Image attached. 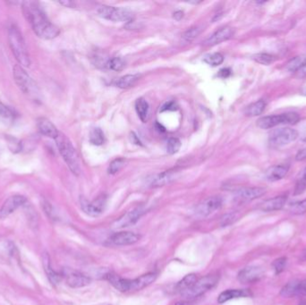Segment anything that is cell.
<instances>
[{"label":"cell","mask_w":306,"mask_h":305,"mask_svg":"<svg viewBox=\"0 0 306 305\" xmlns=\"http://www.w3.org/2000/svg\"><path fill=\"white\" fill-rule=\"evenodd\" d=\"M56 144L60 153L61 157L65 160L67 166L74 175H79L81 172L79 157L71 140L64 134L59 133L55 139Z\"/></svg>","instance_id":"obj_3"},{"label":"cell","mask_w":306,"mask_h":305,"mask_svg":"<svg viewBox=\"0 0 306 305\" xmlns=\"http://www.w3.org/2000/svg\"><path fill=\"white\" fill-rule=\"evenodd\" d=\"M37 128L40 135H44L51 139H54L58 136L59 133L54 124L45 117H40L37 120Z\"/></svg>","instance_id":"obj_18"},{"label":"cell","mask_w":306,"mask_h":305,"mask_svg":"<svg viewBox=\"0 0 306 305\" xmlns=\"http://www.w3.org/2000/svg\"><path fill=\"white\" fill-rule=\"evenodd\" d=\"M178 109V105L176 104V101H167L164 105L161 107V112L164 111H175Z\"/></svg>","instance_id":"obj_43"},{"label":"cell","mask_w":306,"mask_h":305,"mask_svg":"<svg viewBox=\"0 0 306 305\" xmlns=\"http://www.w3.org/2000/svg\"><path fill=\"white\" fill-rule=\"evenodd\" d=\"M61 276H62V278L65 279L66 285L72 288L84 287L86 285H90L91 282L89 277L81 273L80 271L69 269V268H65L62 270Z\"/></svg>","instance_id":"obj_9"},{"label":"cell","mask_w":306,"mask_h":305,"mask_svg":"<svg viewBox=\"0 0 306 305\" xmlns=\"http://www.w3.org/2000/svg\"><path fill=\"white\" fill-rule=\"evenodd\" d=\"M203 61L206 64L211 65V66H218L221 65L224 61V56L221 53H213L210 55H205L203 58Z\"/></svg>","instance_id":"obj_35"},{"label":"cell","mask_w":306,"mask_h":305,"mask_svg":"<svg viewBox=\"0 0 306 305\" xmlns=\"http://www.w3.org/2000/svg\"><path fill=\"white\" fill-rule=\"evenodd\" d=\"M251 295V292L245 290V289H228V290L222 292L221 295H219L218 303L224 304L227 301L233 300L236 298H242V297H248Z\"/></svg>","instance_id":"obj_22"},{"label":"cell","mask_w":306,"mask_h":305,"mask_svg":"<svg viewBox=\"0 0 306 305\" xmlns=\"http://www.w3.org/2000/svg\"><path fill=\"white\" fill-rule=\"evenodd\" d=\"M8 42L18 65L23 67H29L30 65V55L26 47V40L16 25H11L8 29Z\"/></svg>","instance_id":"obj_2"},{"label":"cell","mask_w":306,"mask_h":305,"mask_svg":"<svg viewBox=\"0 0 306 305\" xmlns=\"http://www.w3.org/2000/svg\"><path fill=\"white\" fill-rule=\"evenodd\" d=\"M253 60H255L257 63H260L261 65H268L271 64L274 61L273 55H270L268 53H259L252 56Z\"/></svg>","instance_id":"obj_39"},{"label":"cell","mask_w":306,"mask_h":305,"mask_svg":"<svg viewBox=\"0 0 306 305\" xmlns=\"http://www.w3.org/2000/svg\"><path fill=\"white\" fill-rule=\"evenodd\" d=\"M230 75L231 70L229 68H223L219 73V76L221 77V78H227V77L230 76Z\"/></svg>","instance_id":"obj_45"},{"label":"cell","mask_w":306,"mask_h":305,"mask_svg":"<svg viewBox=\"0 0 306 305\" xmlns=\"http://www.w3.org/2000/svg\"><path fill=\"white\" fill-rule=\"evenodd\" d=\"M106 278L109 280L111 285L115 287L116 290L120 292H129V280L127 278H123L119 276L115 275L114 273H110L106 276Z\"/></svg>","instance_id":"obj_25"},{"label":"cell","mask_w":306,"mask_h":305,"mask_svg":"<svg viewBox=\"0 0 306 305\" xmlns=\"http://www.w3.org/2000/svg\"><path fill=\"white\" fill-rule=\"evenodd\" d=\"M140 239V235L129 232V231H122L117 232L114 235H111L110 241L114 245L117 246H126V245H135Z\"/></svg>","instance_id":"obj_14"},{"label":"cell","mask_w":306,"mask_h":305,"mask_svg":"<svg viewBox=\"0 0 306 305\" xmlns=\"http://www.w3.org/2000/svg\"><path fill=\"white\" fill-rule=\"evenodd\" d=\"M27 199L24 195L15 194L10 196L5 200L3 205L0 208V219L3 220L14 213L15 210H18L20 207L26 204Z\"/></svg>","instance_id":"obj_11"},{"label":"cell","mask_w":306,"mask_h":305,"mask_svg":"<svg viewBox=\"0 0 306 305\" xmlns=\"http://www.w3.org/2000/svg\"><path fill=\"white\" fill-rule=\"evenodd\" d=\"M124 166H125V160L124 159H121V158L115 159L109 166L108 172L110 175H115L123 168Z\"/></svg>","instance_id":"obj_36"},{"label":"cell","mask_w":306,"mask_h":305,"mask_svg":"<svg viewBox=\"0 0 306 305\" xmlns=\"http://www.w3.org/2000/svg\"><path fill=\"white\" fill-rule=\"evenodd\" d=\"M105 141V136L101 128H93L90 134V142L96 146H101Z\"/></svg>","instance_id":"obj_33"},{"label":"cell","mask_w":306,"mask_h":305,"mask_svg":"<svg viewBox=\"0 0 306 305\" xmlns=\"http://www.w3.org/2000/svg\"><path fill=\"white\" fill-rule=\"evenodd\" d=\"M234 35V30L233 28L226 26L223 27L220 30L215 31L212 35L210 36L207 40H205L204 44L206 46L217 45L219 43H221L223 41L229 40Z\"/></svg>","instance_id":"obj_17"},{"label":"cell","mask_w":306,"mask_h":305,"mask_svg":"<svg viewBox=\"0 0 306 305\" xmlns=\"http://www.w3.org/2000/svg\"><path fill=\"white\" fill-rule=\"evenodd\" d=\"M184 16V13L182 11H176V13L173 15L174 19L176 21H180Z\"/></svg>","instance_id":"obj_48"},{"label":"cell","mask_w":306,"mask_h":305,"mask_svg":"<svg viewBox=\"0 0 306 305\" xmlns=\"http://www.w3.org/2000/svg\"><path fill=\"white\" fill-rule=\"evenodd\" d=\"M131 139L133 140V142H134V143H136L137 145L140 144V140H138V138L136 137V135H135L134 133H133V134H131Z\"/></svg>","instance_id":"obj_51"},{"label":"cell","mask_w":306,"mask_h":305,"mask_svg":"<svg viewBox=\"0 0 306 305\" xmlns=\"http://www.w3.org/2000/svg\"><path fill=\"white\" fill-rule=\"evenodd\" d=\"M181 141L177 138H169L167 144V151L168 154L173 155L176 154L178 150H180Z\"/></svg>","instance_id":"obj_37"},{"label":"cell","mask_w":306,"mask_h":305,"mask_svg":"<svg viewBox=\"0 0 306 305\" xmlns=\"http://www.w3.org/2000/svg\"><path fill=\"white\" fill-rule=\"evenodd\" d=\"M298 133L295 129L289 127L279 128L272 131L269 136V142L271 147L279 148L287 145L297 139Z\"/></svg>","instance_id":"obj_7"},{"label":"cell","mask_w":306,"mask_h":305,"mask_svg":"<svg viewBox=\"0 0 306 305\" xmlns=\"http://www.w3.org/2000/svg\"><path fill=\"white\" fill-rule=\"evenodd\" d=\"M196 281H197V276L195 274H189V275L186 276L182 280L177 283L176 286V292H179L180 294L185 292L187 289H189Z\"/></svg>","instance_id":"obj_29"},{"label":"cell","mask_w":306,"mask_h":305,"mask_svg":"<svg viewBox=\"0 0 306 305\" xmlns=\"http://www.w3.org/2000/svg\"><path fill=\"white\" fill-rule=\"evenodd\" d=\"M136 110L139 115V118L142 122H146L149 115V104L144 99L140 98L136 100Z\"/></svg>","instance_id":"obj_28"},{"label":"cell","mask_w":306,"mask_h":305,"mask_svg":"<svg viewBox=\"0 0 306 305\" xmlns=\"http://www.w3.org/2000/svg\"><path fill=\"white\" fill-rule=\"evenodd\" d=\"M287 197L286 195L277 196L275 198L264 200L261 205L259 206V209L262 211H275L279 210L286 204Z\"/></svg>","instance_id":"obj_20"},{"label":"cell","mask_w":306,"mask_h":305,"mask_svg":"<svg viewBox=\"0 0 306 305\" xmlns=\"http://www.w3.org/2000/svg\"><path fill=\"white\" fill-rule=\"evenodd\" d=\"M22 10L31 29L40 39L52 40L59 35V28L51 23L40 3L34 1L23 2Z\"/></svg>","instance_id":"obj_1"},{"label":"cell","mask_w":306,"mask_h":305,"mask_svg":"<svg viewBox=\"0 0 306 305\" xmlns=\"http://www.w3.org/2000/svg\"><path fill=\"white\" fill-rule=\"evenodd\" d=\"M97 13L99 16L112 22H128L133 18V13L122 7L101 5L97 9Z\"/></svg>","instance_id":"obj_8"},{"label":"cell","mask_w":306,"mask_h":305,"mask_svg":"<svg viewBox=\"0 0 306 305\" xmlns=\"http://www.w3.org/2000/svg\"><path fill=\"white\" fill-rule=\"evenodd\" d=\"M176 305H190V304H189V302L182 301V302H178V303H176Z\"/></svg>","instance_id":"obj_52"},{"label":"cell","mask_w":306,"mask_h":305,"mask_svg":"<svg viewBox=\"0 0 306 305\" xmlns=\"http://www.w3.org/2000/svg\"><path fill=\"white\" fill-rule=\"evenodd\" d=\"M262 270L257 266H248L238 273L237 278L243 284H250L259 280L262 276Z\"/></svg>","instance_id":"obj_15"},{"label":"cell","mask_w":306,"mask_h":305,"mask_svg":"<svg viewBox=\"0 0 306 305\" xmlns=\"http://www.w3.org/2000/svg\"><path fill=\"white\" fill-rule=\"evenodd\" d=\"M145 209L142 205L138 206L130 211L126 212L125 215L121 217L119 220H116L114 223V227L115 228H123L129 225L136 224L138 220H140V217L144 214Z\"/></svg>","instance_id":"obj_13"},{"label":"cell","mask_w":306,"mask_h":305,"mask_svg":"<svg viewBox=\"0 0 306 305\" xmlns=\"http://www.w3.org/2000/svg\"><path fill=\"white\" fill-rule=\"evenodd\" d=\"M139 80H140L139 75H126L116 81L115 86L120 89H129L131 87L136 85Z\"/></svg>","instance_id":"obj_26"},{"label":"cell","mask_w":306,"mask_h":305,"mask_svg":"<svg viewBox=\"0 0 306 305\" xmlns=\"http://www.w3.org/2000/svg\"><path fill=\"white\" fill-rule=\"evenodd\" d=\"M222 203L223 200L219 196L209 197L196 207L195 213L200 217H207L211 215L214 211L220 210Z\"/></svg>","instance_id":"obj_12"},{"label":"cell","mask_w":306,"mask_h":305,"mask_svg":"<svg viewBox=\"0 0 306 305\" xmlns=\"http://www.w3.org/2000/svg\"><path fill=\"white\" fill-rule=\"evenodd\" d=\"M125 66H126V62L123 58L118 57V56L110 58L107 64V67L113 71H122L125 68Z\"/></svg>","instance_id":"obj_34"},{"label":"cell","mask_w":306,"mask_h":305,"mask_svg":"<svg viewBox=\"0 0 306 305\" xmlns=\"http://www.w3.org/2000/svg\"><path fill=\"white\" fill-rule=\"evenodd\" d=\"M300 120V116L295 112L280 115H267L257 121V125L261 129H270L279 125H295Z\"/></svg>","instance_id":"obj_5"},{"label":"cell","mask_w":306,"mask_h":305,"mask_svg":"<svg viewBox=\"0 0 306 305\" xmlns=\"http://www.w3.org/2000/svg\"><path fill=\"white\" fill-rule=\"evenodd\" d=\"M289 170L288 165H277L270 167L266 172L267 179L271 182H275L282 179L286 176Z\"/></svg>","instance_id":"obj_24"},{"label":"cell","mask_w":306,"mask_h":305,"mask_svg":"<svg viewBox=\"0 0 306 305\" xmlns=\"http://www.w3.org/2000/svg\"><path fill=\"white\" fill-rule=\"evenodd\" d=\"M302 260H306V251L303 254V258H302Z\"/></svg>","instance_id":"obj_53"},{"label":"cell","mask_w":306,"mask_h":305,"mask_svg":"<svg viewBox=\"0 0 306 305\" xmlns=\"http://www.w3.org/2000/svg\"><path fill=\"white\" fill-rule=\"evenodd\" d=\"M15 120V113L0 100V122L11 124Z\"/></svg>","instance_id":"obj_30"},{"label":"cell","mask_w":306,"mask_h":305,"mask_svg":"<svg viewBox=\"0 0 306 305\" xmlns=\"http://www.w3.org/2000/svg\"><path fill=\"white\" fill-rule=\"evenodd\" d=\"M13 75L16 85L25 94L29 96L35 95L37 93V85L30 75L27 74L25 68L20 65H15L13 68Z\"/></svg>","instance_id":"obj_6"},{"label":"cell","mask_w":306,"mask_h":305,"mask_svg":"<svg viewBox=\"0 0 306 305\" xmlns=\"http://www.w3.org/2000/svg\"><path fill=\"white\" fill-rule=\"evenodd\" d=\"M266 190L261 187H244L236 191V194L243 200H252L260 198Z\"/></svg>","instance_id":"obj_19"},{"label":"cell","mask_w":306,"mask_h":305,"mask_svg":"<svg viewBox=\"0 0 306 305\" xmlns=\"http://www.w3.org/2000/svg\"><path fill=\"white\" fill-rule=\"evenodd\" d=\"M200 33H201V29L197 26H195V27H192L190 29L186 30L182 37L184 40H186V42H191L195 39H196Z\"/></svg>","instance_id":"obj_38"},{"label":"cell","mask_w":306,"mask_h":305,"mask_svg":"<svg viewBox=\"0 0 306 305\" xmlns=\"http://www.w3.org/2000/svg\"><path fill=\"white\" fill-rule=\"evenodd\" d=\"M299 305H306V301H303L301 304H299Z\"/></svg>","instance_id":"obj_54"},{"label":"cell","mask_w":306,"mask_h":305,"mask_svg":"<svg viewBox=\"0 0 306 305\" xmlns=\"http://www.w3.org/2000/svg\"><path fill=\"white\" fill-rule=\"evenodd\" d=\"M297 295L306 296V279L299 282L298 288H297Z\"/></svg>","instance_id":"obj_44"},{"label":"cell","mask_w":306,"mask_h":305,"mask_svg":"<svg viewBox=\"0 0 306 305\" xmlns=\"http://www.w3.org/2000/svg\"><path fill=\"white\" fill-rule=\"evenodd\" d=\"M298 183H301L303 185H306V167L305 168V170L303 172V175H302V177L298 181Z\"/></svg>","instance_id":"obj_49"},{"label":"cell","mask_w":306,"mask_h":305,"mask_svg":"<svg viewBox=\"0 0 306 305\" xmlns=\"http://www.w3.org/2000/svg\"><path fill=\"white\" fill-rule=\"evenodd\" d=\"M305 94H306V91H305Z\"/></svg>","instance_id":"obj_55"},{"label":"cell","mask_w":306,"mask_h":305,"mask_svg":"<svg viewBox=\"0 0 306 305\" xmlns=\"http://www.w3.org/2000/svg\"><path fill=\"white\" fill-rule=\"evenodd\" d=\"M157 273L149 272L129 281V292L139 291L151 285L157 278Z\"/></svg>","instance_id":"obj_16"},{"label":"cell","mask_w":306,"mask_h":305,"mask_svg":"<svg viewBox=\"0 0 306 305\" xmlns=\"http://www.w3.org/2000/svg\"><path fill=\"white\" fill-rule=\"evenodd\" d=\"M107 198L106 196H100L93 201H89L85 198L81 199V207L82 210L91 217H98L103 213L105 210Z\"/></svg>","instance_id":"obj_10"},{"label":"cell","mask_w":306,"mask_h":305,"mask_svg":"<svg viewBox=\"0 0 306 305\" xmlns=\"http://www.w3.org/2000/svg\"><path fill=\"white\" fill-rule=\"evenodd\" d=\"M266 108V102L263 100H257L256 102L251 103L248 107H246L245 114L247 116H256L261 115Z\"/></svg>","instance_id":"obj_27"},{"label":"cell","mask_w":306,"mask_h":305,"mask_svg":"<svg viewBox=\"0 0 306 305\" xmlns=\"http://www.w3.org/2000/svg\"><path fill=\"white\" fill-rule=\"evenodd\" d=\"M296 76L299 78H306V63L302 66L299 70L296 73Z\"/></svg>","instance_id":"obj_46"},{"label":"cell","mask_w":306,"mask_h":305,"mask_svg":"<svg viewBox=\"0 0 306 305\" xmlns=\"http://www.w3.org/2000/svg\"><path fill=\"white\" fill-rule=\"evenodd\" d=\"M42 260H43V267H44L46 274H47V277H48L50 282L54 285L59 284L61 279H62V276L59 273L56 272L55 270L52 269L50 256L48 255L47 253H44L43 257H42Z\"/></svg>","instance_id":"obj_23"},{"label":"cell","mask_w":306,"mask_h":305,"mask_svg":"<svg viewBox=\"0 0 306 305\" xmlns=\"http://www.w3.org/2000/svg\"><path fill=\"white\" fill-rule=\"evenodd\" d=\"M306 63V55H299L289 61L286 65V70L296 73Z\"/></svg>","instance_id":"obj_32"},{"label":"cell","mask_w":306,"mask_h":305,"mask_svg":"<svg viewBox=\"0 0 306 305\" xmlns=\"http://www.w3.org/2000/svg\"><path fill=\"white\" fill-rule=\"evenodd\" d=\"M305 140H306V138H305Z\"/></svg>","instance_id":"obj_56"},{"label":"cell","mask_w":306,"mask_h":305,"mask_svg":"<svg viewBox=\"0 0 306 305\" xmlns=\"http://www.w3.org/2000/svg\"><path fill=\"white\" fill-rule=\"evenodd\" d=\"M296 160H306V149L304 150H299L297 152V154L296 156Z\"/></svg>","instance_id":"obj_47"},{"label":"cell","mask_w":306,"mask_h":305,"mask_svg":"<svg viewBox=\"0 0 306 305\" xmlns=\"http://www.w3.org/2000/svg\"><path fill=\"white\" fill-rule=\"evenodd\" d=\"M176 177V172L175 171H166L161 174H157L152 176L150 181L151 187H160L167 185L172 181L175 180Z\"/></svg>","instance_id":"obj_21"},{"label":"cell","mask_w":306,"mask_h":305,"mask_svg":"<svg viewBox=\"0 0 306 305\" xmlns=\"http://www.w3.org/2000/svg\"><path fill=\"white\" fill-rule=\"evenodd\" d=\"M219 277H220L217 274L205 276L200 279H197L195 283L192 285L189 289L181 293V295L185 299H188V300L199 297L203 294H205L206 292L212 289L218 284Z\"/></svg>","instance_id":"obj_4"},{"label":"cell","mask_w":306,"mask_h":305,"mask_svg":"<svg viewBox=\"0 0 306 305\" xmlns=\"http://www.w3.org/2000/svg\"><path fill=\"white\" fill-rule=\"evenodd\" d=\"M298 280H292L288 282L282 289H281L280 295L284 298H291L293 296L297 295V288L299 285Z\"/></svg>","instance_id":"obj_31"},{"label":"cell","mask_w":306,"mask_h":305,"mask_svg":"<svg viewBox=\"0 0 306 305\" xmlns=\"http://www.w3.org/2000/svg\"><path fill=\"white\" fill-rule=\"evenodd\" d=\"M286 265V257H282V258H278L276 260H274L273 262V269L275 270V273L276 274H280L281 272L283 270H285Z\"/></svg>","instance_id":"obj_41"},{"label":"cell","mask_w":306,"mask_h":305,"mask_svg":"<svg viewBox=\"0 0 306 305\" xmlns=\"http://www.w3.org/2000/svg\"><path fill=\"white\" fill-rule=\"evenodd\" d=\"M59 4L62 5H65V6H67V7H73L74 5H75V4H74L73 2H71V1H60Z\"/></svg>","instance_id":"obj_50"},{"label":"cell","mask_w":306,"mask_h":305,"mask_svg":"<svg viewBox=\"0 0 306 305\" xmlns=\"http://www.w3.org/2000/svg\"><path fill=\"white\" fill-rule=\"evenodd\" d=\"M290 211L295 215H303L306 213V199L293 204L290 207Z\"/></svg>","instance_id":"obj_40"},{"label":"cell","mask_w":306,"mask_h":305,"mask_svg":"<svg viewBox=\"0 0 306 305\" xmlns=\"http://www.w3.org/2000/svg\"><path fill=\"white\" fill-rule=\"evenodd\" d=\"M237 217L235 213H230V214H226L224 216V218L222 219V225L226 226V225H231L236 221Z\"/></svg>","instance_id":"obj_42"}]
</instances>
